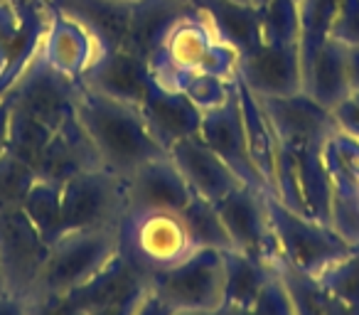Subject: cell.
Returning a JSON list of instances; mask_svg holds the SVG:
<instances>
[{
  "instance_id": "obj_20",
  "label": "cell",
  "mask_w": 359,
  "mask_h": 315,
  "mask_svg": "<svg viewBox=\"0 0 359 315\" xmlns=\"http://www.w3.org/2000/svg\"><path fill=\"white\" fill-rule=\"evenodd\" d=\"M138 111L153 138L165 150H170L182 138L200 135L202 111L182 91H170L158 84H150L148 96L138 106Z\"/></svg>"
},
{
  "instance_id": "obj_10",
  "label": "cell",
  "mask_w": 359,
  "mask_h": 315,
  "mask_svg": "<svg viewBox=\"0 0 359 315\" xmlns=\"http://www.w3.org/2000/svg\"><path fill=\"white\" fill-rule=\"evenodd\" d=\"M215 205L229 232L234 249L273 266V261L280 256V249L266 210V192L251 185H239Z\"/></svg>"
},
{
  "instance_id": "obj_29",
  "label": "cell",
  "mask_w": 359,
  "mask_h": 315,
  "mask_svg": "<svg viewBox=\"0 0 359 315\" xmlns=\"http://www.w3.org/2000/svg\"><path fill=\"white\" fill-rule=\"evenodd\" d=\"M182 217H185L187 229H190L197 249L234 251L231 236H229V232H226L224 222H222L219 210H217L215 202L195 195L187 202L185 210H182Z\"/></svg>"
},
{
  "instance_id": "obj_46",
  "label": "cell",
  "mask_w": 359,
  "mask_h": 315,
  "mask_svg": "<svg viewBox=\"0 0 359 315\" xmlns=\"http://www.w3.org/2000/svg\"><path fill=\"white\" fill-rule=\"evenodd\" d=\"M168 315H215L210 310H170Z\"/></svg>"
},
{
  "instance_id": "obj_43",
  "label": "cell",
  "mask_w": 359,
  "mask_h": 315,
  "mask_svg": "<svg viewBox=\"0 0 359 315\" xmlns=\"http://www.w3.org/2000/svg\"><path fill=\"white\" fill-rule=\"evenodd\" d=\"M0 315H25L22 298H15V295L0 290Z\"/></svg>"
},
{
  "instance_id": "obj_51",
  "label": "cell",
  "mask_w": 359,
  "mask_h": 315,
  "mask_svg": "<svg viewBox=\"0 0 359 315\" xmlns=\"http://www.w3.org/2000/svg\"><path fill=\"white\" fill-rule=\"evenodd\" d=\"M234 3H244V6H251L249 0H234Z\"/></svg>"
},
{
  "instance_id": "obj_50",
  "label": "cell",
  "mask_w": 359,
  "mask_h": 315,
  "mask_svg": "<svg viewBox=\"0 0 359 315\" xmlns=\"http://www.w3.org/2000/svg\"><path fill=\"white\" fill-rule=\"evenodd\" d=\"M0 290H6V281H3V269H0Z\"/></svg>"
},
{
  "instance_id": "obj_33",
  "label": "cell",
  "mask_w": 359,
  "mask_h": 315,
  "mask_svg": "<svg viewBox=\"0 0 359 315\" xmlns=\"http://www.w3.org/2000/svg\"><path fill=\"white\" fill-rule=\"evenodd\" d=\"M52 133H55V130L47 128L45 123H40V121L11 109V140H8V153L18 155V158L25 161L32 170H37V163H40Z\"/></svg>"
},
{
  "instance_id": "obj_45",
  "label": "cell",
  "mask_w": 359,
  "mask_h": 315,
  "mask_svg": "<svg viewBox=\"0 0 359 315\" xmlns=\"http://www.w3.org/2000/svg\"><path fill=\"white\" fill-rule=\"evenodd\" d=\"M327 293V290H325ZM325 315H359L357 308H352V305H347L344 300L334 298V295L327 293V305H325Z\"/></svg>"
},
{
  "instance_id": "obj_48",
  "label": "cell",
  "mask_w": 359,
  "mask_h": 315,
  "mask_svg": "<svg viewBox=\"0 0 359 315\" xmlns=\"http://www.w3.org/2000/svg\"><path fill=\"white\" fill-rule=\"evenodd\" d=\"M249 3H251V6H254V8H259V11H261V8H266V6H269L271 0H249Z\"/></svg>"
},
{
  "instance_id": "obj_5",
  "label": "cell",
  "mask_w": 359,
  "mask_h": 315,
  "mask_svg": "<svg viewBox=\"0 0 359 315\" xmlns=\"http://www.w3.org/2000/svg\"><path fill=\"white\" fill-rule=\"evenodd\" d=\"M116 254H118V232H65L50 244V254L32 293H72L89 283L99 271H104Z\"/></svg>"
},
{
  "instance_id": "obj_13",
  "label": "cell",
  "mask_w": 359,
  "mask_h": 315,
  "mask_svg": "<svg viewBox=\"0 0 359 315\" xmlns=\"http://www.w3.org/2000/svg\"><path fill=\"white\" fill-rule=\"evenodd\" d=\"M200 138L236 173V177L244 185L256 187V190L266 192V195H273L269 190V185L264 182V177H261V173L256 170L254 161H251L249 155L244 119H241V106H239L236 89H231V94L219 106H215L210 111H202Z\"/></svg>"
},
{
  "instance_id": "obj_9",
  "label": "cell",
  "mask_w": 359,
  "mask_h": 315,
  "mask_svg": "<svg viewBox=\"0 0 359 315\" xmlns=\"http://www.w3.org/2000/svg\"><path fill=\"white\" fill-rule=\"evenodd\" d=\"M76 81L55 72L40 55L30 62L25 74L11 86L3 99L11 104L13 111L25 114L30 119L45 123L47 128L57 130L62 121L74 114Z\"/></svg>"
},
{
  "instance_id": "obj_28",
  "label": "cell",
  "mask_w": 359,
  "mask_h": 315,
  "mask_svg": "<svg viewBox=\"0 0 359 315\" xmlns=\"http://www.w3.org/2000/svg\"><path fill=\"white\" fill-rule=\"evenodd\" d=\"M22 212L47 241L62 236V185L37 177L22 200Z\"/></svg>"
},
{
  "instance_id": "obj_15",
  "label": "cell",
  "mask_w": 359,
  "mask_h": 315,
  "mask_svg": "<svg viewBox=\"0 0 359 315\" xmlns=\"http://www.w3.org/2000/svg\"><path fill=\"white\" fill-rule=\"evenodd\" d=\"M126 185V215L128 212L145 210H175L182 212L187 202L195 197L192 187L177 170L170 155L155 158L135 168L128 177H123Z\"/></svg>"
},
{
  "instance_id": "obj_1",
  "label": "cell",
  "mask_w": 359,
  "mask_h": 315,
  "mask_svg": "<svg viewBox=\"0 0 359 315\" xmlns=\"http://www.w3.org/2000/svg\"><path fill=\"white\" fill-rule=\"evenodd\" d=\"M74 114L94 143L106 170L128 177L143 163L168 155L153 138L135 106L104 96L79 84L74 96Z\"/></svg>"
},
{
  "instance_id": "obj_31",
  "label": "cell",
  "mask_w": 359,
  "mask_h": 315,
  "mask_svg": "<svg viewBox=\"0 0 359 315\" xmlns=\"http://www.w3.org/2000/svg\"><path fill=\"white\" fill-rule=\"evenodd\" d=\"M273 271L278 274V279L283 281L285 290H288L295 315H325L327 293H325V288L320 286L318 279L290 266L283 256H278L273 261Z\"/></svg>"
},
{
  "instance_id": "obj_42",
  "label": "cell",
  "mask_w": 359,
  "mask_h": 315,
  "mask_svg": "<svg viewBox=\"0 0 359 315\" xmlns=\"http://www.w3.org/2000/svg\"><path fill=\"white\" fill-rule=\"evenodd\" d=\"M347 72L352 91H359V45H347Z\"/></svg>"
},
{
  "instance_id": "obj_47",
  "label": "cell",
  "mask_w": 359,
  "mask_h": 315,
  "mask_svg": "<svg viewBox=\"0 0 359 315\" xmlns=\"http://www.w3.org/2000/svg\"><path fill=\"white\" fill-rule=\"evenodd\" d=\"M11 3H20V6H40V8L50 6V0H11Z\"/></svg>"
},
{
  "instance_id": "obj_6",
  "label": "cell",
  "mask_w": 359,
  "mask_h": 315,
  "mask_svg": "<svg viewBox=\"0 0 359 315\" xmlns=\"http://www.w3.org/2000/svg\"><path fill=\"white\" fill-rule=\"evenodd\" d=\"M145 286L170 310L215 313L224 300V251H192L172 269L153 274Z\"/></svg>"
},
{
  "instance_id": "obj_12",
  "label": "cell",
  "mask_w": 359,
  "mask_h": 315,
  "mask_svg": "<svg viewBox=\"0 0 359 315\" xmlns=\"http://www.w3.org/2000/svg\"><path fill=\"white\" fill-rule=\"evenodd\" d=\"M106 45L79 20L50 6L40 57L62 76L79 84L106 55Z\"/></svg>"
},
{
  "instance_id": "obj_8",
  "label": "cell",
  "mask_w": 359,
  "mask_h": 315,
  "mask_svg": "<svg viewBox=\"0 0 359 315\" xmlns=\"http://www.w3.org/2000/svg\"><path fill=\"white\" fill-rule=\"evenodd\" d=\"M50 254V241L27 220L22 207L0 212V269L6 293L27 298Z\"/></svg>"
},
{
  "instance_id": "obj_3",
  "label": "cell",
  "mask_w": 359,
  "mask_h": 315,
  "mask_svg": "<svg viewBox=\"0 0 359 315\" xmlns=\"http://www.w3.org/2000/svg\"><path fill=\"white\" fill-rule=\"evenodd\" d=\"M118 251L145 281L172 269L197 251L182 212L145 210L128 212L118 227Z\"/></svg>"
},
{
  "instance_id": "obj_19",
  "label": "cell",
  "mask_w": 359,
  "mask_h": 315,
  "mask_svg": "<svg viewBox=\"0 0 359 315\" xmlns=\"http://www.w3.org/2000/svg\"><path fill=\"white\" fill-rule=\"evenodd\" d=\"M94 168H104L101 158L96 153L91 138L86 135L84 126L76 119V114H72L52 133L35 173L42 180H52L57 185H62L69 177L79 175L84 170H94Z\"/></svg>"
},
{
  "instance_id": "obj_53",
  "label": "cell",
  "mask_w": 359,
  "mask_h": 315,
  "mask_svg": "<svg viewBox=\"0 0 359 315\" xmlns=\"http://www.w3.org/2000/svg\"><path fill=\"white\" fill-rule=\"evenodd\" d=\"M357 200H359V187H357Z\"/></svg>"
},
{
  "instance_id": "obj_27",
  "label": "cell",
  "mask_w": 359,
  "mask_h": 315,
  "mask_svg": "<svg viewBox=\"0 0 359 315\" xmlns=\"http://www.w3.org/2000/svg\"><path fill=\"white\" fill-rule=\"evenodd\" d=\"M273 276V266L239 251H224V308L246 310L256 303L261 288ZM219 305V308H222Z\"/></svg>"
},
{
  "instance_id": "obj_40",
  "label": "cell",
  "mask_w": 359,
  "mask_h": 315,
  "mask_svg": "<svg viewBox=\"0 0 359 315\" xmlns=\"http://www.w3.org/2000/svg\"><path fill=\"white\" fill-rule=\"evenodd\" d=\"M145 293H148V290L133 293V295H128V298L118 300V303H111V305H104V308L94 310L91 315H135L140 308V303H143Z\"/></svg>"
},
{
  "instance_id": "obj_22",
  "label": "cell",
  "mask_w": 359,
  "mask_h": 315,
  "mask_svg": "<svg viewBox=\"0 0 359 315\" xmlns=\"http://www.w3.org/2000/svg\"><path fill=\"white\" fill-rule=\"evenodd\" d=\"M303 91L330 111L352 94L347 72V45L344 42L327 37L320 45V50L315 52L313 62H310L308 72L303 76Z\"/></svg>"
},
{
  "instance_id": "obj_34",
  "label": "cell",
  "mask_w": 359,
  "mask_h": 315,
  "mask_svg": "<svg viewBox=\"0 0 359 315\" xmlns=\"http://www.w3.org/2000/svg\"><path fill=\"white\" fill-rule=\"evenodd\" d=\"M37 173L18 155H0V212L22 207V200L35 185Z\"/></svg>"
},
{
  "instance_id": "obj_38",
  "label": "cell",
  "mask_w": 359,
  "mask_h": 315,
  "mask_svg": "<svg viewBox=\"0 0 359 315\" xmlns=\"http://www.w3.org/2000/svg\"><path fill=\"white\" fill-rule=\"evenodd\" d=\"M249 310L254 315H295L288 290H285L283 281L278 279V274H276V271H273V276L269 279V283L261 288L259 298H256V303L251 305Z\"/></svg>"
},
{
  "instance_id": "obj_26",
  "label": "cell",
  "mask_w": 359,
  "mask_h": 315,
  "mask_svg": "<svg viewBox=\"0 0 359 315\" xmlns=\"http://www.w3.org/2000/svg\"><path fill=\"white\" fill-rule=\"evenodd\" d=\"M325 145H305L293 148L295 166H298L300 192H303L305 212L310 220L330 224L332 215V180L327 175V168L323 161Z\"/></svg>"
},
{
  "instance_id": "obj_17",
  "label": "cell",
  "mask_w": 359,
  "mask_h": 315,
  "mask_svg": "<svg viewBox=\"0 0 359 315\" xmlns=\"http://www.w3.org/2000/svg\"><path fill=\"white\" fill-rule=\"evenodd\" d=\"M177 170L187 180L197 197H205L210 202H219L222 197L229 195L234 187L244 185L236 177V173L222 161L219 155L200 138V135H190L182 138L168 150Z\"/></svg>"
},
{
  "instance_id": "obj_2",
  "label": "cell",
  "mask_w": 359,
  "mask_h": 315,
  "mask_svg": "<svg viewBox=\"0 0 359 315\" xmlns=\"http://www.w3.org/2000/svg\"><path fill=\"white\" fill-rule=\"evenodd\" d=\"M148 67L153 84L170 91H182V86L195 76L234 81L239 76V52L195 6L165 35Z\"/></svg>"
},
{
  "instance_id": "obj_36",
  "label": "cell",
  "mask_w": 359,
  "mask_h": 315,
  "mask_svg": "<svg viewBox=\"0 0 359 315\" xmlns=\"http://www.w3.org/2000/svg\"><path fill=\"white\" fill-rule=\"evenodd\" d=\"M234 81L217 79V76H195V79H190L182 86V94L190 96L192 104L200 111H210V109H215V106H219L222 101L231 94Z\"/></svg>"
},
{
  "instance_id": "obj_25",
  "label": "cell",
  "mask_w": 359,
  "mask_h": 315,
  "mask_svg": "<svg viewBox=\"0 0 359 315\" xmlns=\"http://www.w3.org/2000/svg\"><path fill=\"white\" fill-rule=\"evenodd\" d=\"M234 89H236V96H239L241 119H244V130H246V145H249L251 161H254L256 170L261 173L264 182L269 185V190L273 192L276 133H273V128H271L269 116H266L259 96H256L239 76H236V81H234Z\"/></svg>"
},
{
  "instance_id": "obj_39",
  "label": "cell",
  "mask_w": 359,
  "mask_h": 315,
  "mask_svg": "<svg viewBox=\"0 0 359 315\" xmlns=\"http://www.w3.org/2000/svg\"><path fill=\"white\" fill-rule=\"evenodd\" d=\"M332 116H334V123H337V130H342V133L359 140V106L352 101V96H347L342 104L334 106Z\"/></svg>"
},
{
  "instance_id": "obj_4",
  "label": "cell",
  "mask_w": 359,
  "mask_h": 315,
  "mask_svg": "<svg viewBox=\"0 0 359 315\" xmlns=\"http://www.w3.org/2000/svg\"><path fill=\"white\" fill-rule=\"evenodd\" d=\"M266 210H269L280 256L313 279H320L332 266L349 259L357 251V246L347 244L330 224L298 215L276 195H266Z\"/></svg>"
},
{
  "instance_id": "obj_49",
  "label": "cell",
  "mask_w": 359,
  "mask_h": 315,
  "mask_svg": "<svg viewBox=\"0 0 359 315\" xmlns=\"http://www.w3.org/2000/svg\"><path fill=\"white\" fill-rule=\"evenodd\" d=\"M349 96H352V101H354V104L359 106V91H352V94H349Z\"/></svg>"
},
{
  "instance_id": "obj_24",
  "label": "cell",
  "mask_w": 359,
  "mask_h": 315,
  "mask_svg": "<svg viewBox=\"0 0 359 315\" xmlns=\"http://www.w3.org/2000/svg\"><path fill=\"white\" fill-rule=\"evenodd\" d=\"M222 37L241 55L261 45V11L234 0H192Z\"/></svg>"
},
{
  "instance_id": "obj_35",
  "label": "cell",
  "mask_w": 359,
  "mask_h": 315,
  "mask_svg": "<svg viewBox=\"0 0 359 315\" xmlns=\"http://www.w3.org/2000/svg\"><path fill=\"white\" fill-rule=\"evenodd\" d=\"M318 281L330 295H334V298L344 300L347 305L359 310V249L349 259L332 266Z\"/></svg>"
},
{
  "instance_id": "obj_7",
  "label": "cell",
  "mask_w": 359,
  "mask_h": 315,
  "mask_svg": "<svg viewBox=\"0 0 359 315\" xmlns=\"http://www.w3.org/2000/svg\"><path fill=\"white\" fill-rule=\"evenodd\" d=\"M123 217L126 185L116 173L94 168L62 182V234L84 229L118 232Z\"/></svg>"
},
{
  "instance_id": "obj_44",
  "label": "cell",
  "mask_w": 359,
  "mask_h": 315,
  "mask_svg": "<svg viewBox=\"0 0 359 315\" xmlns=\"http://www.w3.org/2000/svg\"><path fill=\"white\" fill-rule=\"evenodd\" d=\"M170 313V308L168 305H163L158 298H155L153 293H145V298H143V303H140V308H138V313L135 315H168Z\"/></svg>"
},
{
  "instance_id": "obj_52",
  "label": "cell",
  "mask_w": 359,
  "mask_h": 315,
  "mask_svg": "<svg viewBox=\"0 0 359 315\" xmlns=\"http://www.w3.org/2000/svg\"><path fill=\"white\" fill-rule=\"evenodd\" d=\"M123 3H133V0H123Z\"/></svg>"
},
{
  "instance_id": "obj_14",
  "label": "cell",
  "mask_w": 359,
  "mask_h": 315,
  "mask_svg": "<svg viewBox=\"0 0 359 315\" xmlns=\"http://www.w3.org/2000/svg\"><path fill=\"white\" fill-rule=\"evenodd\" d=\"M259 101L269 116L276 138L288 148L325 145L337 130L332 111L320 106L305 91L290 96H259Z\"/></svg>"
},
{
  "instance_id": "obj_11",
  "label": "cell",
  "mask_w": 359,
  "mask_h": 315,
  "mask_svg": "<svg viewBox=\"0 0 359 315\" xmlns=\"http://www.w3.org/2000/svg\"><path fill=\"white\" fill-rule=\"evenodd\" d=\"M50 6H20L0 0V99L40 55Z\"/></svg>"
},
{
  "instance_id": "obj_41",
  "label": "cell",
  "mask_w": 359,
  "mask_h": 315,
  "mask_svg": "<svg viewBox=\"0 0 359 315\" xmlns=\"http://www.w3.org/2000/svg\"><path fill=\"white\" fill-rule=\"evenodd\" d=\"M8 140H11V104L0 99V155L8 153Z\"/></svg>"
},
{
  "instance_id": "obj_16",
  "label": "cell",
  "mask_w": 359,
  "mask_h": 315,
  "mask_svg": "<svg viewBox=\"0 0 359 315\" xmlns=\"http://www.w3.org/2000/svg\"><path fill=\"white\" fill-rule=\"evenodd\" d=\"M239 79L256 96H290L303 91L300 47H276L261 42L249 55L239 57Z\"/></svg>"
},
{
  "instance_id": "obj_23",
  "label": "cell",
  "mask_w": 359,
  "mask_h": 315,
  "mask_svg": "<svg viewBox=\"0 0 359 315\" xmlns=\"http://www.w3.org/2000/svg\"><path fill=\"white\" fill-rule=\"evenodd\" d=\"M50 6L89 27L104 42L106 50H121L126 45L130 3H123V0H50Z\"/></svg>"
},
{
  "instance_id": "obj_30",
  "label": "cell",
  "mask_w": 359,
  "mask_h": 315,
  "mask_svg": "<svg viewBox=\"0 0 359 315\" xmlns=\"http://www.w3.org/2000/svg\"><path fill=\"white\" fill-rule=\"evenodd\" d=\"M323 161L332 180V190L354 192L359 187V140L334 130L323 148Z\"/></svg>"
},
{
  "instance_id": "obj_37",
  "label": "cell",
  "mask_w": 359,
  "mask_h": 315,
  "mask_svg": "<svg viewBox=\"0 0 359 315\" xmlns=\"http://www.w3.org/2000/svg\"><path fill=\"white\" fill-rule=\"evenodd\" d=\"M22 303L25 315H91L72 293H30Z\"/></svg>"
},
{
  "instance_id": "obj_18",
  "label": "cell",
  "mask_w": 359,
  "mask_h": 315,
  "mask_svg": "<svg viewBox=\"0 0 359 315\" xmlns=\"http://www.w3.org/2000/svg\"><path fill=\"white\" fill-rule=\"evenodd\" d=\"M79 84L138 109L148 96L153 76H150V67L143 57L121 47V50L106 52L99 60V65Z\"/></svg>"
},
{
  "instance_id": "obj_21",
  "label": "cell",
  "mask_w": 359,
  "mask_h": 315,
  "mask_svg": "<svg viewBox=\"0 0 359 315\" xmlns=\"http://www.w3.org/2000/svg\"><path fill=\"white\" fill-rule=\"evenodd\" d=\"M192 8V0H133L123 50L150 62L175 22L182 20Z\"/></svg>"
},
{
  "instance_id": "obj_32",
  "label": "cell",
  "mask_w": 359,
  "mask_h": 315,
  "mask_svg": "<svg viewBox=\"0 0 359 315\" xmlns=\"http://www.w3.org/2000/svg\"><path fill=\"white\" fill-rule=\"evenodd\" d=\"M300 3L298 0H271L261 8V40L276 47H300Z\"/></svg>"
}]
</instances>
